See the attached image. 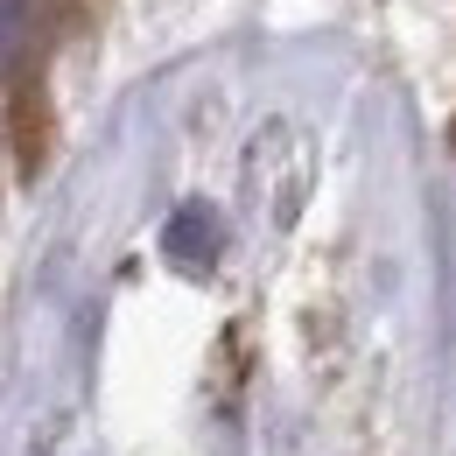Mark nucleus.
I'll return each instance as SVG.
<instances>
[{
    "mask_svg": "<svg viewBox=\"0 0 456 456\" xmlns=\"http://www.w3.org/2000/svg\"><path fill=\"white\" fill-rule=\"evenodd\" d=\"M162 253H169L183 274L218 267V253H225V218H218L211 204H183L169 225H162Z\"/></svg>",
    "mask_w": 456,
    "mask_h": 456,
    "instance_id": "nucleus-1",
    "label": "nucleus"
},
{
    "mask_svg": "<svg viewBox=\"0 0 456 456\" xmlns=\"http://www.w3.org/2000/svg\"><path fill=\"white\" fill-rule=\"evenodd\" d=\"M14 162H21V175H36L50 162V106H43V85H14Z\"/></svg>",
    "mask_w": 456,
    "mask_h": 456,
    "instance_id": "nucleus-2",
    "label": "nucleus"
},
{
    "mask_svg": "<svg viewBox=\"0 0 456 456\" xmlns=\"http://www.w3.org/2000/svg\"><path fill=\"white\" fill-rule=\"evenodd\" d=\"M28 28H36V14H28V0H0V63L21 57V43H28Z\"/></svg>",
    "mask_w": 456,
    "mask_h": 456,
    "instance_id": "nucleus-3",
    "label": "nucleus"
}]
</instances>
